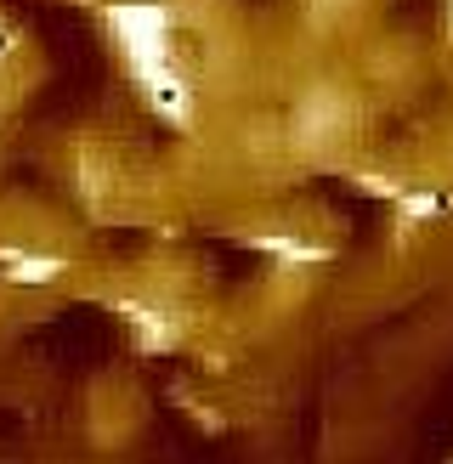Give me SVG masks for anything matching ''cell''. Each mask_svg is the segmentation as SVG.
I'll return each instance as SVG.
<instances>
[{"mask_svg": "<svg viewBox=\"0 0 453 464\" xmlns=\"http://www.w3.org/2000/svg\"><path fill=\"white\" fill-rule=\"evenodd\" d=\"M102 17H108V34L120 45L136 91H142V102L165 125H188L193 120V85L181 80V63H176L170 12L153 6V0H113Z\"/></svg>", "mask_w": 453, "mask_h": 464, "instance_id": "cell-1", "label": "cell"}, {"mask_svg": "<svg viewBox=\"0 0 453 464\" xmlns=\"http://www.w3.org/2000/svg\"><path fill=\"white\" fill-rule=\"evenodd\" d=\"M63 255H45V249H6L0 244V272L12 277V284H52L63 277Z\"/></svg>", "mask_w": 453, "mask_h": 464, "instance_id": "cell-2", "label": "cell"}, {"mask_svg": "<svg viewBox=\"0 0 453 464\" xmlns=\"http://www.w3.org/2000/svg\"><path fill=\"white\" fill-rule=\"evenodd\" d=\"M261 249H266V255H289L294 266H301V261H323V249H317V244H301V238H261Z\"/></svg>", "mask_w": 453, "mask_h": 464, "instance_id": "cell-3", "label": "cell"}, {"mask_svg": "<svg viewBox=\"0 0 453 464\" xmlns=\"http://www.w3.org/2000/svg\"><path fill=\"white\" fill-rule=\"evenodd\" d=\"M6 52H12V34H6V29H0V57H6Z\"/></svg>", "mask_w": 453, "mask_h": 464, "instance_id": "cell-4", "label": "cell"}, {"mask_svg": "<svg viewBox=\"0 0 453 464\" xmlns=\"http://www.w3.org/2000/svg\"><path fill=\"white\" fill-rule=\"evenodd\" d=\"M448 17H453V0H448Z\"/></svg>", "mask_w": 453, "mask_h": 464, "instance_id": "cell-5", "label": "cell"}]
</instances>
